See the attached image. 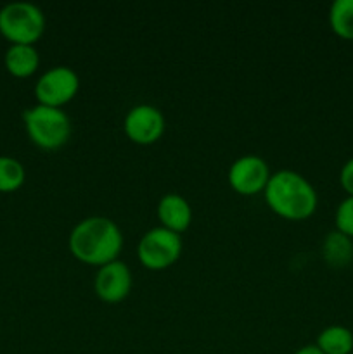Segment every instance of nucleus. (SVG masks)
Here are the masks:
<instances>
[{"mask_svg": "<svg viewBox=\"0 0 353 354\" xmlns=\"http://www.w3.org/2000/svg\"><path fill=\"white\" fill-rule=\"evenodd\" d=\"M339 183L348 196H353V158H350L343 165L341 171H339Z\"/></svg>", "mask_w": 353, "mask_h": 354, "instance_id": "17", "label": "nucleus"}, {"mask_svg": "<svg viewBox=\"0 0 353 354\" xmlns=\"http://www.w3.org/2000/svg\"><path fill=\"white\" fill-rule=\"evenodd\" d=\"M156 214H158L159 227L179 235L183 234L192 223V207L189 201L175 192L166 194L159 199Z\"/></svg>", "mask_w": 353, "mask_h": 354, "instance_id": "10", "label": "nucleus"}, {"mask_svg": "<svg viewBox=\"0 0 353 354\" xmlns=\"http://www.w3.org/2000/svg\"><path fill=\"white\" fill-rule=\"evenodd\" d=\"M334 225L336 230L353 239V196H346L336 207Z\"/></svg>", "mask_w": 353, "mask_h": 354, "instance_id": "16", "label": "nucleus"}, {"mask_svg": "<svg viewBox=\"0 0 353 354\" xmlns=\"http://www.w3.org/2000/svg\"><path fill=\"white\" fill-rule=\"evenodd\" d=\"M132 272L123 261L116 259L113 263L97 268L93 277V292L102 303L116 304L128 297L132 290Z\"/></svg>", "mask_w": 353, "mask_h": 354, "instance_id": "9", "label": "nucleus"}, {"mask_svg": "<svg viewBox=\"0 0 353 354\" xmlns=\"http://www.w3.org/2000/svg\"><path fill=\"white\" fill-rule=\"evenodd\" d=\"M26 182V169L17 159L0 156V192L10 194L19 190Z\"/></svg>", "mask_w": 353, "mask_h": 354, "instance_id": "15", "label": "nucleus"}, {"mask_svg": "<svg viewBox=\"0 0 353 354\" xmlns=\"http://www.w3.org/2000/svg\"><path fill=\"white\" fill-rule=\"evenodd\" d=\"M329 26L336 37L353 41V0H336L329 9Z\"/></svg>", "mask_w": 353, "mask_h": 354, "instance_id": "14", "label": "nucleus"}, {"mask_svg": "<svg viewBox=\"0 0 353 354\" xmlns=\"http://www.w3.org/2000/svg\"><path fill=\"white\" fill-rule=\"evenodd\" d=\"M80 90V76L75 69L68 66H54L47 69L35 83L37 104L48 107H57L71 102Z\"/></svg>", "mask_w": 353, "mask_h": 354, "instance_id": "6", "label": "nucleus"}, {"mask_svg": "<svg viewBox=\"0 0 353 354\" xmlns=\"http://www.w3.org/2000/svg\"><path fill=\"white\" fill-rule=\"evenodd\" d=\"M45 31V16L30 2H12L0 9V35L10 45H35Z\"/></svg>", "mask_w": 353, "mask_h": 354, "instance_id": "4", "label": "nucleus"}, {"mask_svg": "<svg viewBox=\"0 0 353 354\" xmlns=\"http://www.w3.org/2000/svg\"><path fill=\"white\" fill-rule=\"evenodd\" d=\"M294 354H324V353H322L315 344H307V346H301V348Z\"/></svg>", "mask_w": 353, "mask_h": 354, "instance_id": "18", "label": "nucleus"}, {"mask_svg": "<svg viewBox=\"0 0 353 354\" xmlns=\"http://www.w3.org/2000/svg\"><path fill=\"white\" fill-rule=\"evenodd\" d=\"M68 245L73 258L100 268L118 259L123 249V234L111 218L89 216L73 227Z\"/></svg>", "mask_w": 353, "mask_h": 354, "instance_id": "1", "label": "nucleus"}, {"mask_svg": "<svg viewBox=\"0 0 353 354\" xmlns=\"http://www.w3.org/2000/svg\"><path fill=\"white\" fill-rule=\"evenodd\" d=\"M322 258L332 268H343L353 261V239L334 230L322 242Z\"/></svg>", "mask_w": 353, "mask_h": 354, "instance_id": "12", "label": "nucleus"}, {"mask_svg": "<svg viewBox=\"0 0 353 354\" xmlns=\"http://www.w3.org/2000/svg\"><path fill=\"white\" fill-rule=\"evenodd\" d=\"M3 66L14 78H30L38 71L40 54L35 45H9L3 55Z\"/></svg>", "mask_w": 353, "mask_h": 354, "instance_id": "11", "label": "nucleus"}, {"mask_svg": "<svg viewBox=\"0 0 353 354\" xmlns=\"http://www.w3.org/2000/svg\"><path fill=\"white\" fill-rule=\"evenodd\" d=\"M23 123L28 138L44 151H57L71 138V120L57 107L37 104L24 111Z\"/></svg>", "mask_w": 353, "mask_h": 354, "instance_id": "3", "label": "nucleus"}, {"mask_svg": "<svg viewBox=\"0 0 353 354\" xmlns=\"http://www.w3.org/2000/svg\"><path fill=\"white\" fill-rule=\"evenodd\" d=\"M182 237L163 227L145 232L137 245V258L144 268L161 272L175 265L182 254Z\"/></svg>", "mask_w": 353, "mask_h": 354, "instance_id": "5", "label": "nucleus"}, {"mask_svg": "<svg viewBox=\"0 0 353 354\" xmlns=\"http://www.w3.org/2000/svg\"><path fill=\"white\" fill-rule=\"evenodd\" d=\"M352 354H353V353H352Z\"/></svg>", "mask_w": 353, "mask_h": 354, "instance_id": "19", "label": "nucleus"}, {"mask_svg": "<svg viewBox=\"0 0 353 354\" xmlns=\"http://www.w3.org/2000/svg\"><path fill=\"white\" fill-rule=\"evenodd\" d=\"M166 128L165 116L151 104H138L127 113L123 131L130 142L137 145H152L163 137Z\"/></svg>", "mask_w": 353, "mask_h": 354, "instance_id": "8", "label": "nucleus"}, {"mask_svg": "<svg viewBox=\"0 0 353 354\" xmlns=\"http://www.w3.org/2000/svg\"><path fill=\"white\" fill-rule=\"evenodd\" d=\"M270 176L272 173H270L265 159L255 154H248L232 162L228 168L227 180L232 190L237 192L239 196L253 197L265 190Z\"/></svg>", "mask_w": 353, "mask_h": 354, "instance_id": "7", "label": "nucleus"}, {"mask_svg": "<svg viewBox=\"0 0 353 354\" xmlns=\"http://www.w3.org/2000/svg\"><path fill=\"white\" fill-rule=\"evenodd\" d=\"M263 197L273 214L287 221H305L317 211L318 196L315 187L303 175L280 169L270 176Z\"/></svg>", "mask_w": 353, "mask_h": 354, "instance_id": "2", "label": "nucleus"}, {"mask_svg": "<svg viewBox=\"0 0 353 354\" xmlns=\"http://www.w3.org/2000/svg\"><path fill=\"white\" fill-rule=\"evenodd\" d=\"M315 346L324 354H352L353 332L343 325H329L317 335Z\"/></svg>", "mask_w": 353, "mask_h": 354, "instance_id": "13", "label": "nucleus"}]
</instances>
